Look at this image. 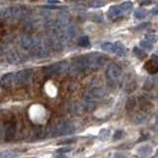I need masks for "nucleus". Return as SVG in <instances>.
Wrapping results in <instances>:
<instances>
[{
	"label": "nucleus",
	"instance_id": "1",
	"mask_svg": "<svg viewBox=\"0 0 158 158\" xmlns=\"http://www.w3.org/2000/svg\"><path fill=\"white\" fill-rule=\"evenodd\" d=\"M108 60L107 56L100 53H89L85 56H78L74 59V62L71 65L75 71H83L85 69H97L102 67Z\"/></svg>",
	"mask_w": 158,
	"mask_h": 158
},
{
	"label": "nucleus",
	"instance_id": "2",
	"mask_svg": "<svg viewBox=\"0 0 158 158\" xmlns=\"http://www.w3.org/2000/svg\"><path fill=\"white\" fill-rule=\"evenodd\" d=\"M28 14V8L23 5H15V6H10L2 9L0 16L5 20H15L20 19L26 16Z\"/></svg>",
	"mask_w": 158,
	"mask_h": 158
},
{
	"label": "nucleus",
	"instance_id": "3",
	"mask_svg": "<svg viewBox=\"0 0 158 158\" xmlns=\"http://www.w3.org/2000/svg\"><path fill=\"white\" fill-rule=\"evenodd\" d=\"M69 67H70V65L66 61H59L56 63L49 64L48 66H44L43 70L44 73H46L47 75H59V74L68 72Z\"/></svg>",
	"mask_w": 158,
	"mask_h": 158
},
{
	"label": "nucleus",
	"instance_id": "4",
	"mask_svg": "<svg viewBox=\"0 0 158 158\" xmlns=\"http://www.w3.org/2000/svg\"><path fill=\"white\" fill-rule=\"evenodd\" d=\"M29 52L32 56L38 58H44L49 54V49L47 47L46 42H43L41 39H39L37 44H35L33 48L30 49Z\"/></svg>",
	"mask_w": 158,
	"mask_h": 158
},
{
	"label": "nucleus",
	"instance_id": "5",
	"mask_svg": "<svg viewBox=\"0 0 158 158\" xmlns=\"http://www.w3.org/2000/svg\"><path fill=\"white\" fill-rule=\"evenodd\" d=\"M75 35H76V28L71 24H69V25L67 24L58 30L56 34V37L60 39L61 41L65 42L67 40H70V39L74 38Z\"/></svg>",
	"mask_w": 158,
	"mask_h": 158
},
{
	"label": "nucleus",
	"instance_id": "6",
	"mask_svg": "<svg viewBox=\"0 0 158 158\" xmlns=\"http://www.w3.org/2000/svg\"><path fill=\"white\" fill-rule=\"evenodd\" d=\"M53 127V135H70L74 131V126L69 122H61L56 123V126H52Z\"/></svg>",
	"mask_w": 158,
	"mask_h": 158
},
{
	"label": "nucleus",
	"instance_id": "7",
	"mask_svg": "<svg viewBox=\"0 0 158 158\" xmlns=\"http://www.w3.org/2000/svg\"><path fill=\"white\" fill-rule=\"evenodd\" d=\"M33 79V70L32 69H24L18 72H14V81L15 85L19 84H28Z\"/></svg>",
	"mask_w": 158,
	"mask_h": 158
},
{
	"label": "nucleus",
	"instance_id": "8",
	"mask_svg": "<svg viewBox=\"0 0 158 158\" xmlns=\"http://www.w3.org/2000/svg\"><path fill=\"white\" fill-rule=\"evenodd\" d=\"M122 76L121 67L115 63L109 64L106 69V77L110 82H117Z\"/></svg>",
	"mask_w": 158,
	"mask_h": 158
},
{
	"label": "nucleus",
	"instance_id": "9",
	"mask_svg": "<svg viewBox=\"0 0 158 158\" xmlns=\"http://www.w3.org/2000/svg\"><path fill=\"white\" fill-rule=\"evenodd\" d=\"M46 44L49 51H53L56 52H60L64 49V42L56 36L47 39Z\"/></svg>",
	"mask_w": 158,
	"mask_h": 158
},
{
	"label": "nucleus",
	"instance_id": "10",
	"mask_svg": "<svg viewBox=\"0 0 158 158\" xmlns=\"http://www.w3.org/2000/svg\"><path fill=\"white\" fill-rule=\"evenodd\" d=\"M107 89L104 87H93L89 90L85 96H84V100H94V99L103 98L107 95Z\"/></svg>",
	"mask_w": 158,
	"mask_h": 158
},
{
	"label": "nucleus",
	"instance_id": "11",
	"mask_svg": "<svg viewBox=\"0 0 158 158\" xmlns=\"http://www.w3.org/2000/svg\"><path fill=\"white\" fill-rule=\"evenodd\" d=\"M38 40H39V38L31 36V35H23V36L20 37L19 43H20V46H21L24 49H26V51L29 52L30 49L33 48L35 44H37Z\"/></svg>",
	"mask_w": 158,
	"mask_h": 158
},
{
	"label": "nucleus",
	"instance_id": "12",
	"mask_svg": "<svg viewBox=\"0 0 158 158\" xmlns=\"http://www.w3.org/2000/svg\"><path fill=\"white\" fill-rule=\"evenodd\" d=\"M15 133H16V125L13 122H8L5 123L4 136L6 141H11L14 139Z\"/></svg>",
	"mask_w": 158,
	"mask_h": 158
},
{
	"label": "nucleus",
	"instance_id": "13",
	"mask_svg": "<svg viewBox=\"0 0 158 158\" xmlns=\"http://www.w3.org/2000/svg\"><path fill=\"white\" fill-rule=\"evenodd\" d=\"M7 60L12 64H19L26 60V57L18 51H10L7 56Z\"/></svg>",
	"mask_w": 158,
	"mask_h": 158
},
{
	"label": "nucleus",
	"instance_id": "14",
	"mask_svg": "<svg viewBox=\"0 0 158 158\" xmlns=\"http://www.w3.org/2000/svg\"><path fill=\"white\" fill-rule=\"evenodd\" d=\"M0 84L3 88H9L13 85H15L14 81V72L6 73L5 75L2 76L1 80H0Z\"/></svg>",
	"mask_w": 158,
	"mask_h": 158
},
{
	"label": "nucleus",
	"instance_id": "15",
	"mask_svg": "<svg viewBox=\"0 0 158 158\" xmlns=\"http://www.w3.org/2000/svg\"><path fill=\"white\" fill-rule=\"evenodd\" d=\"M122 11H121V8L120 6H112L108 11V17L110 19H116L118 17H122Z\"/></svg>",
	"mask_w": 158,
	"mask_h": 158
},
{
	"label": "nucleus",
	"instance_id": "16",
	"mask_svg": "<svg viewBox=\"0 0 158 158\" xmlns=\"http://www.w3.org/2000/svg\"><path fill=\"white\" fill-rule=\"evenodd\" d=\"M120 8H121V11H122V15L123 16H127L131 13V9H132V3L130 1H127V2H123V4L120 5Z\"/></svg>",
	"mask_w": 158,
	"mask_h": 158
},
{
	"label": "nucleus",
	"instance_id": "17",
	"mask_svg": "<svg viewBox=\"0 0 158 158\" xmlns=\"http://www.w3.org/2000/svg\"><path fill=\"white\" fill-rule=\"evenodd\" d=\"M135 105H136V99H135V97H133V96L128 97V99L126 102V110L128 111V112H131V111H132L133 109L135 108Z\"/></svg>",
	"mask_w": 158,
	"mask_h": 158
},
{
	"label": "nucleus",
	"instance_id": "18",
	"mask_svg": "<svg viewBox=\"0 0 158 158\" xmlns=\"http://www.w3.org/2000/svg\"><path fill=\"white\" fill-rule=\"evenodd\" d=\"M101 48L103 51H105L107 52H111V53H115V51H116L115 44H113V43H104L101 44Z\"/></svg>",
	"mask_w": 158,
	"mask_h": 158
},
{
	"label": "nucleus",
	"instance_id": "19",
	"mask_svg": "<svg viewBox=\"0 0 158 158\" xmlns=\"http://www.w3.org/2000/svg\"><path fill=\"white\" fill-rule=\"evenodd\" d=\"M82 108L88 112H92L94 109L96 108V105L94 104V102L92 100H84V102L82 104Z\"/></svg>",
	"mask_w": 158,
	"mask_h": 158
},
{
	"label": "nucleus",
	"instance_id": "20",
	"mask_svg": "<svg viewBox=\"0 0 158 158\" xmlns=\"http://www.w3.org/2000/svg\"><path fill=\"white\" fill-rule=\"evenodd\" d=\"M115 47H116V51H115V53L116 54H118V56H126V53H127L126 48H125V47H123L122 44L116 43L115 44Z\"/></svg>",
	"mask_w": 158,
	"mask_h": 158
},
{
	"label": "nucleus",
	"instance_id": "21",
	"mask_svg": "<svg viewBox=\"0 0 158 158\" xmlns=\"http://www.w3.org/2000/svg\"><path fill=\"white\" fill-rule=\"evenodd\" d=\"M146 14H147V12H146L145 9L139 8V9H136L135 11V17L136 19L141 20V19H144L146 17Z\"/></svg>",
	"mask_w": 158,
	"mask_h": 158
},
{
	"label": "nucleus",
	"instance_id": "22",
	"mask_svg": "<svg viewBox=\"0 0 158 158\" xmlns=\"http://www.w3.org/2000/svg\"><path fill=\"white\" fill-rule=\"evenodd\" d=\"M110 136H111V131L108 130V128L101 131L100 133H99V138H100L101 140H107Z\"/></svg>",
	"mask_w": 158,
	"mask_h": 158
},
{
	"label": "nucleus",
	"instance_id": "23",
	"mask_svg": "<svg viewBox=\"0 0 158 158\" xmlns=\"http://www.w3.org/2000/svg\"><path fill=\"white\" fill-rule=\"evenodd\" d=\"M78 44L80 47L87 48V47L90 46V41H89L88 37H81L80 39L78 40Z\"/></svg>",
	"mask_w": 158,
	"mask_h": 158
},
{
	"label": "nucleus",
	"instance_id": "24",
	"mask_svg": "<svg viewBox=\"0 0 158 158\" xmlns=\"http://www.w3.org/2000/svg\"><path fill=\"white\" fill-rule=\"evenodd\" d=\"M138 152H139V154H141L142 156H148L149 154H151V147L142 146L138 149Z\"/></svg>",
	"mask_w": 158,
	"mask_h": 158
},
{
	"label": "nucleus",
	"instance_id": "25",
	"mask_svg": "<svg viewBox=\"0 0 158 158\" xmlns=\"http://www.w3.org/2000/svg\"><path fill=\"white\" fill-rule=\"evenodd\" d=\"M140 47L143 49H146V51H151V49L153 48V44H151L150 42H148V41H146V40H144V41L140 42Z\"/></svg>",
	"mask_w": 158,
	"mask_h": 158
},
{
	"label": "nucleus",
	"instance_id": "26",
	"mask_svg": "<svg viewBox=\"0 0 158 158\" xmlns=\"http://www.w3.org/2000/svg\"><path fill=\"white\" fill-rule=\"evenodd\" d=\"M133 53H135V56L138 58H144L145 57V52L142 51V49H140L139 48H133Z\"/></svg>",
	"mask_w": 158,
	"mask_h": 158
},
{
	"label": "nucleus",
	"instance_id": "27",
	"mask_svg": "<svg viewBox=\"0 0 158 158\" xmlns=\"http://www.w3.org/2000/svg\"><path fill=\"white\" fill-rule=\"evenodd\" d=\"M0 158H15V153L12 151H2L0 153Z\"/></svg>",
	"mask_w": 158,
	"mask_h": 158
},
{
	"label": "nucleus",
	"instance_id": "28",
	"mask_svg": "<svg viewBox=\"0 0 158 158\" xmlns=\"http://www.w3.org/2000/svg\"><path fill=\"white\" fill-rule=\"evenodd\" d=\"M105 5V2L103 0H94L93 2L90 3V6L94 7V8H98V7H102Z\"/></svg>",
	"mask_w": 158,
	"mask_h": 158
},
{
	"label": "nucleus",
	"instance_id": "29",
	"mask_svg": "<svg viewBox=\"0 0 158 158\" xmlns=\"http://www.w3.org/2000/svg\"><path fill=\"white\" fill-rule=\"evenodd\" d=\"M146 39H147L146 41L150 42L151 44H154L157 41V36H156V35H154V34H150V35H147Z\"/></svg>",
	"mask_w": 158,
	"mask_h": 158
},
{
	"label": "nucleus",
	"instance_id": "30",
	"mask_svg": "<svg viewBox=\"0 0 158 158\" xmlns=\"http://www.w3.org/2000/svg\"><path fill=\"white\" fill-rule=\"evenodd\" d=\"M76 139L75 138H68V139H64V140H61V141H58V144H71V143L75 142Z\"/></svg>",
	"mask_w": 158,
	"mask_h": 158
},
{
	"label": "nucleus",
	"instance_id": "31",
	"mask_svg": "<svg viewBox=\"0 0 158 158\" xmlns=\"http://www.w3.org/2000/svg\"><path fill=\"white\" fill-rule=\"evenodd\" d=\"M123 131H116L115 133H114V135H113V138H114V140H117V139H120V138L123 137Z\"/></svg>",
	"mask_w": 158,
	"mask_h": 158
},
{
	"label": "nucleus",
	"instance_id": "32",
	"mask_svg": "<svg viewBox=\"0 0 158 158\" xmlns=\"http://www.w3.org/2000/svg\"><path fill=\"white\" fill-rule=\"evenodd\" d=\"M71 148L70 147H63V148H60V149H58V152L60 153H66L68 151H70Z\"/></svg>",
	"mask_w": 158,
	"mask_h": 158
},
{
	"label": "nucleus",
	"instance_id": "33",
	"mask_svg": "<svg viewBox=\"0 0 158 158\" xmlns=\"http://www.w3.org/2000/svg\"><path fill=\"white\" fill-rule=\"evenodd\" d=\"M149 26V24L148 23H144L143 25H140V27H138V28H136V29H143V28H146V27H148Z\"/></svg>",
	"mask_w": 158,
	"mask_h": 158
},
{
	"label": "nucleus",
	"instance_id": "34",
	"mask_svg": "<svg viewBox=\"0 0 158 158\" xmlns=\"http://www.w3.org/2000/svg\"><path fill=\"white\" fill-rule=\"evenodd\" d=\"M2 135H3V131H2V128L0 127V139H1V137H2Z\"/></svg>",
	"mask_w": 158,
	"mask_h": 158
},
{
	"label": "nucleus",
	"instance_id": "35",
	"mask_svg": "<svg viewBox=\"0 0 158 158\" xmlns=\"http://www.w3.org/2000/svg\"><path fill=\"white\" fill-rule=\"evenodd\" d=\"M156 10H157V8H154V9H153L152 11H151V13H152V14H154V15H156Z\"/></svg>",
	"mask_w": 158,
	"mask_h": 158
},
{
	"label": "nucleus",
	"instance_id": "36",
	"mask_svg": "<svg viewBox=\"0 0 158 158\" xmlns=\"http://www.w3.org/2000/svg\"><path fill=\"white\" fill-rule=\"evenodd\" d=\"M49 3H57V1H53V0H48Z\"/></svg>",
	"mask_w": 158,
	"mask_h": 158
},
{
	"label": "nucleus",
	"instance_id": "37",
	"mask_svg": "<svg viewBox=\"0 0 158 158\" xmlns=\"http://www.w3.org/2000/svg\"><path fill=\"white\" fill-rule=\"evenodd\" d=\"M2 52H3V49H2L1 47H0V54H2Z\"/></svg>",
	"mask_w": 158,
	"mask_h": 158
}]
</instances>
